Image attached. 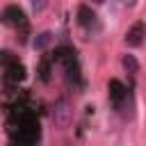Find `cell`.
<instances>
[{
	"mask_svg": "<svg viewBox=\"0 0 146 146\" xmlns=\"http://www.w3.org/2000/svg\"><path fill=\"white\" fill-rule=\"evenodd\" d=\"M110 100H112V105L119 110V114L123 116V119H130L132 116V98H130V94H128V89L119 82V80H110Z\"/></svg>",
	"mask_w": 146,
	"mask_h": 146,
	"instance_id": "1",
	"label": "cell"
},
{
	"mask_svg": "<svg viewBox=\"0 0 146 146\" xmlns=\"http://www.w3.org/2000/svg\"><path fill=\"white\" fill-rule=\"evenodd\" d=\"M0 59H2V68H5V80H7V82H18V80L25 78V68H23V64H21L9 50H2Z\"/></svg>",
	"mask_w": 146,
	"mask_h": 146,
	"instance_id": "2",
	"label": "cell"
},
{
	"mask_svg": "<svg viewBox=\"0 0 146 146\" xmlns=\"http://www.w3.org/2000/svg\"><path fill=\"white\" fill-rule=\"evenodd\" d=\"M50 119H52V123H55L57 128L71 125V121H73V107H71V103H68V100L55 103V107H52V112H50Z\"/></svg>",
	"mask_w": 146,
	"mask_h": 146,
	"instance_id": "3",
	"label": "cell"
},
{
	"mask_svg": "<svg viewBox=\"0 0 146 146\" xmlns=\"http://www.w3.org/2000/svg\"><path fill=\"white\" fill-rule=\"evenodd\" d=\"M2 21H5L9 27H27V18H25V14H23V9H21L18 5H9V7H5V11H2Z\"/></svg>",
	"mask_w": 146,
	"mask_h": 146,
	"instance_id": "4",
	"label": "cell"
},
{
	"mask_svg": "<svg viewBox=\"0 0 146 146\" xmlns=\"http://www.w3.org/2000/svg\"><path fill=\"white\" fill-rule=\"evenodd\" d=\"M78 23H80L84 30H91V27L98 25V16H96V11H91V7L80 5V7H78Z\"/></svg>",
	"mask_w": 146,
	"mask_h": 146,
	"instance_id": "5",
	"label": "cell"
},
{
	"mask_svg": "<svg viewBox=\"0 0 146 146\" xmlns=\"http://www.w3.org/2000/svg\"><path fill=\"white\" fill-rule=\"evenodd\" d=\"M144 36H146V25H144V23H135V25L128 30V34H125V43H128V46H139Z\"/></svg>",
	"mask_w": 146,
	"mask_h": 146,
	"instance_id": "6",
	"label": "cell"
},
{
	"mask_svg": "<svg viewBox=\"0 0 146 146\" xmlns=\"http://www.w3.org/2000/svg\"><path fill=\"white\" fill-rule=\"evenodd\" d=\"M50 43H52V34H50V32H41V34L34 36V43H32V46H34L36 50H46Z\"/></svg>",
	"mask_w": 146,
	"mask_h": 146,
	"instance_id": "7",
	"label": "cell"
},
{
	"mask_svg": "<svg viewBox=\"0 0 146 146\" xmlns=\"http://www.w3.org/2000/svg\"><path fill=\"white\" fill-rule=\"evenodd\" d=\"M123 68H125L128 73L135 75V73L139 71V64H137V59H135L132 55H123Z\"/></svg>",
	"mask_w": 146,
	"mask_h": 146,
	"instance_id": "8",
	"label": "cell"
},
{
	"mask_svg": "<svg viewBox=\"0 0 146 146\" xmlns=\"http://www.w3.org/2000/svg\"><path fill=\"white\" fill-rule=\"evenodd\" d=\"M48 2H50V0H32V9H34V14H41V11L48 7Z\"/></svg>",
	"mask_w": 146,
	"mask_h": 146,
	"instance_id": "9",
	"label": "cell"
},
{
	"mask_svg": "<svg viewBox=\"0 0 146 146\" xmlns=\"http://www.w3.org/2000/svg\"><path fill=\"white\" fill-rule=\"evenodd\" d=\"M135 2H137V0H116V5H119V7H123V9L135 7Z\"/></svg>",
	"mask_w": 146,
	"mask_h": 146,
	"instance_id": "10",
	"label": "cell"
},
{
	"mask_svg": "<svg viewBox=\"0 0 146 146\" xmlns=\"http://www.w3.org/2000/svg\"><path fill=\"white\" fill-rule=\"evenodd\" d=\"M91 2H96V5H103V2H105V0H91Z\"/></svg>",
	"mask_w": 146,
	"mask_h": 146,
	"instance_id": "11",
	"label": "cell"
}]
</instances>
